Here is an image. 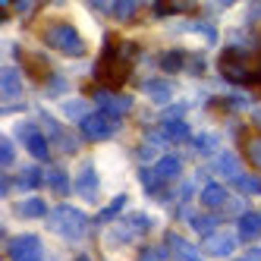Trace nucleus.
<instances>
[{
	"instance_id": "obj_8",
	"label": "nucleus",
	"mask_w": 261,
	"mask_h": 261,
	"mask_svg": "<svg viewBox=\"0 0 261 261\" xmlns=\"http://www.w3.org/2000/svg\"><path fill=\"white\" fill-rule=\"evenodd\" d=\"M19 136H25V148L32 151V158H38V161H47L50 158V148H47V139L38 136L29 123H19V129H16Z\"/></svg>"
},
{
	"instance_id": "obj_33",
	"label": "nucleus",
	"mask_w": 261,
	"mask_h": 261,
	"mask_svg": "<svg viewBox=\"0 0 261 261\" xmlns=\"http://www.w3.org/2000/svg\"><path fill=\"white\" fill-rule=\"evenodd\" d=\"M182 7H176V4H154V13L158 16H170V13H179Z\"/></svg>"
},
{
	"instance_id": "obj_9",
	"label": "nucleus",
	"mask_w": 261,
	"mask_h": 261,
	"mask_svg": "<svg viewBox=\"0 0 261 261\" xmlns=\"http://www.w3.org/2000/svg\"><path fill=\"white\" fill-rule=\"evenodd\" d=\"M76 189H79L82 198H88V201H95V198H98V176H95V164H91V161H85V164L79 167Z\"/></svg>"
},
{
	"instance_id": "obj_23",
	"label": "nucleus",
	"mask_w": 261,
	"mask_h": 261,
	"mask_svg": "<svg viewBox=\"0 0 261 261\" xmlns=\"http://www.w3.org/2000/svg\"><path fill=\"white\" fill-rule=\"evenodd\" d=\"M233 186H236L242 195H261V179L258 176H236Z\"/></svg>"
},
{
	"instance_id": "obj_10",
	"label": "nucleus",
	"mask_w": 261,
	"mask_h": 261,
	"mask_svg": "<svg viewBox=\"0 0 261 261\" xmlns=\"http://www.w3.org/2000/svg\"><path fill=\"white\" fill-rule=\"evenodd\" d=\"M233 246H236V236H233L230 230H217L214 236H208V239H204V252H208V255H214V258L230 255V252H233Z\"/></svg>"
},
{
	"instance_id": "obj_17",
	"label": "nucleus",
	"mask_w": 261,
	"mask_h": 261,
	"mask_svg": "<svg viewBox=\"0 0 261 261\" xmlns=\"http://www.w3.org/2000/svg\"><path fill=\"white\" fill-rule=\"evenodd\" d=\"M16 214H19V217H44L47 214V204L41 198H25V201L16 204Z\"/></svg>"
},
{
	"instance_id": "obj_29",
	"label": "nucleus",
	"mask_w": 261,
	"mask_h": 261,
	"mask_svg": "<svg viewBox=\"0 0 261 261\" xmlns=\"http://www.w3.org/2000/svg\"><path fill=\"white\" fill-rule=\"evenodd\" d=\"M123 204H126V195H117V198H114V204H107V208H104V211L98 214V220H101V223L114 220V217H117V211L123 208Z\"/></svg>"
},
{
	"instance_id": "obj_3",
	"label": "nucleus",
	"mask_w": 261,
	"mask_h": 261,
	"mask_svg": "<svg viewBox=\"0 0 261 261\" xmlns=\"http://www.w3.org/2000/svg\"><path fill=\"white\" fill-rule=\"evenodd\" d=\"M85 227H88V217L79 208H72V204H60V208L50 214V230L66 236V239H79L85 233Z\"/></svg>"
},
{
	"instance_id": "obj_30",
	"label": "nucleus",
	"mask_w": 261,
	"mask_h": 261,
	"mask_svg": "<svg viewBox=\"0 0 261 261\" xmlns=\"http://www.w3.org/2000/svg\"><path fill=\"white\" fill-rule=\"evenodd\" d=\"M246 151H249V161H252V167H258V170H261V139H252Z\"/></svg>"
},
{
	"instance_id": "obj_24",
	"label": "nucleus",
	"mask_w": 261,
	"mask_h": 261,
	"mask_svg": "<svg viewBox=\"0 0 261 261\" xmlns=\"http://www.w3.org/2000/svg\"><path fill=\"white\" fill-rule=\"evenodd\" d=\"M47 182H50V189L57 192V195H66L69 192V176H66V170H50V176H47Z\"/></svg>"
},
{
	"instance_id": "obj_18",
	"label": "nucleus",
	"mask_w": 261,
	"mask_h": 261,
	"mask_svg": "<svg viewBox=\"0 0 261 261\" xmlns=\"http://www.w3.org/2000/svg\"><path fill=\"white\" fill-rule=\"evenodd\" d=\"M261 233V217L258 214H242L239 217V236L242 239H258Z\"/></svg>"
},
{
	"instance_id": "obj_22",
	"label": "nucleus",
	"mask_w": 261,
	"mask_h": 261,
	"mask_svg": "<svg viewBox=\"0 0 261 261\" xmlns=\"http://www.w3.org/2000/svg\"><path fill=\"white\" fill-rule=\"evenodd\" d=\"M170 249L167 246H145L142 252H139V261H170Z\"/></svg>"
},
{
	"instance_id": "obj_4",
	"label": "nucleus",
	"mask_w": 261,
	"mask_h": 261,
	"mask_svg": "<svg viewBox=\"0 0 261 261\" xmlns=\"http://www.w3.org/2000/svg\"><path fill=\"white\" fill-rule=\"evenodd\" d=\"M10 261H44V246L35 233H22L10 239Z\"/></svg>"
},
{
	"instance_id": "obj_36",
	"label": "nucleus",
	"mask_w": 261,
	"mask_h": 261,
	"mask_svg": "<svg viewBox=\"0 0 261 261\" xmlns=\"http://www.w3.org/2000/svg\"><path fill=\"white\" fill-rule=\"evenodd\" d=\"M246 258H249V261H261V249H252V252H249Z\"/></svg>"
},
{
	"instance_id": "obj_37",
	"label": "nucleus",
	"mask_w": 261,
	"mask_h": 261,
	"mask_svg": "<svg viewBox=\"0 0 261 261\" xmlns=\"http://www.w3.org/2000/svg\"><path fill=\"white\" fill-rule=\"evenodd\" d=\"M76 261H88V258H85V255H82V258H76Z\"/></svg>"
},
{
	"instance_id": "obj_1",
	"label": "nucleus",
	"mask_w": 261,
	"mask_h": 261,
	"mask_svg": "<svg viewBox=\"0 0 261 261\" xmlns=\"http://www.w3.org/2000/svg\"><path fill=\"white\" fill-rule=\"evenodd\" d=\"M136 44L133 41H120L117 35H107L104 41V54L95 66V76L107 85V88H120L129 79V60L136 57Z\"/></svg>"
},
{
	"instance_id": "obj_20",
	"label": "nucleus",
	"mask_w": 261,
	"mask_h": 261,
	"mask_svg": "<svg viewBox=\"0 0 261 261\" xmlns=\"http://www.w3.org/2000/svg\"><path fill=\"white\" fill-rule=\"evenodd\" d=\"M214 167L223 173V176H230V179H236V176H242L239 173V161L230 154V151H223V154H217V161H214Z\"/></svg>"
},
{
	"instance_id": "obj_35",
	"label": "nucleus",
	"mask_w": 261,
	"mask_h": 261,
	"mask_svg": "<svg viewBox=\"0 0 261 261\" xmlns=\"http://www.w3.org/2000/svg\"><path fill=\"white\" fill-rule=\"evenodd\" d=\"M252 123H255V126H261V107H255V110H252Z\"/></svg>"
},
{
	"instance_id": "obj_34",
	"label": "nucleus",
	"mask_w": 261,
	"mask_h": 261,
	"mask_svg": "<svg viewBox=\"0 0 261 261\" xmlns=\"http://www.w3.org/2000/svg\"><path fill=\"white\" fill-rule=\"evenodd\" d=\"M13 7L19 13H35V4H25V0H22V4H13Z\"/></svg>"
},
{
	"instance_id": "obj_32",
	"label": "nucleus",
	"mask_w": 261,
	"mask_h": 261,
	"mask_svg": "<svg viewBox=\"0 0 261 261\" xmlns=\"http://www.w3.org/2000/svg\"><path fill=\"white\" fill-rule=\"evenodd\" d=\"M214 145H217V139H214V136H195V148H198L201 154H204V151H211Z\"/></svg>"
},
{
	"instance_id": "obj_19",
	"label": "nucleus",
	"mask_w": 261,
	"mask_h": 261,
	"mask_svg": "<svg viewBox=\"0 0 261 261\" xmlns=\"http://www.w3.org/2000/svg\"><path fill=\"white\" fill-rule=\"evenodd\" d=\"M189 223H192V230H195V233H201L204 239L217 233V217H211V214H195Z\"/></svg>"
},
{
	"instance_id": "obj_15",
	"label": "nucleus",
	"mask_w": 261,
	"mask_h": 261,
	"mask_svg": "<svg viewBox=\"0 0 261 261\" xmlns=\"http://www.w3.org/2000/svg\"><path fill=\"white\" fill-rule=\"evenodd\" d=\"M201 204L204 208H223V204H227V189L217 186V182H208L201 189Z\"/></svg>"
},
{
	"instance_id": "obj_12",
	"label": "nucleus",
	"mask_w": 261,
	"mask_h": 261,
	"mask_svg": "<svg viewBox=\"0 0 261 261\" xmlns=\"http://www.w3.org/2000/svg\"><path fill=\"white\" fill-rule=\"evenodd\" d=\"M151 230V220H148L145 214H133V217H126L123 220V227H120V239H129V236H142V233H148Z\"/></svg>"
},
{
	"instance_id": "obj_25",
	"label": "nucleus",
	"mask_w": 261,
	"mask_h": 261,
	"mask_svg": "<svg viewBox=\"0 0 261 261\" xmlns=\"http://www.w3.org/2000/svg\"><path fill=\"white\" fill-rule=\"evenodd\" d=\"M164 136L173 139V142H182L186 136H189V129H186L182 120H173V123H164Z\"/></svg>"
},
{
	"instance_id": "obj_6",
	"label": "nucleus",
	"mask_w": 261,
	"mask_h": 261,
	"mask_svg": "<svg viewBox=\"0 0 261 261\" xmlns=\"http://www.w3.org/2000/svg\"><path fill=\"white\" fill-rule=\"evenodd\" d=\"M79 129H82V136L85 139H107V136H114L117 129H120V120H110V117H104V114H88L82 123H79Z\"/></svg>"
},
{
	"instance_id": "obj_16",
	"label": "nucleus",
	"mask_w": 261,
	"mask_h": 261,
	"mask_svg": "<svg viewBox=\"0 0 261 261\" xmlns=\"http://www.w3.org/2000/svg\"><path fill=\"white\" fill-rule=\"evenodd\" d=\"M167 242H170V252L176 255V258H182V261H198V255H195V249L189 246V242H186L179 233H170V236H167Z\"/></svg>"
},
{
	"instance_id": "obj_2",
	"label": "nucleus",
	"mask_w": 261,
	"mask_h": 261,
	"mask_svg": "<svg viewBox=\"0 0 261 261\" xmlns=\"http://www.w3.org/2000/svg\"><path fill=\"white\" fill-rule=\"evenodd\" d=\"M44 41L50 47H57L60 54H66V57H82L85 54V41H82V35L72 29L69 22H54L44 29Z\"/></svg>"
},
{
	"instance_id": "obj_5",
	"label": "nucleus",
	"mask_w": 261,
	"mask_h": 261,
	"mask_svg": "<svg viewBox=\"0 0 261 261\" xmlns=\"http://www.w3.org/2000/svg\"><path fill=\"white\" fill-rule=\"evenodd\" d=\"M220 72L230 82H246V85H252V72H249L246 63H242V50L239 47H230V50L220 54Z\"/></svg>"
},
{
	"instance_id": "obj_7",
	"label": "nucleus",
	"mask_w": 261,
	"mask_h": 261,
	"mask_svg": "<svg viewBox=\"0 0 261 261\" xmlns=\"http://www.w3.org/2000/svg\"><path fill=\"white\" fill-rule=\"evenodd\" d=\"M98 107L104 110V117L120 120L129 107H133V98H117L114 91H98Z\"/></svg>"
},
{
	"instance_id": "obj_38",
	"label": "nucleus",
	"mask_w": 261,
	"mask_h": 261,
	"mask_svg": "<svg viewBox=\"0 0 261 261\" xmlns=\"http://www.w3.org/2000/svg\"><path fill=\"white\" fill-rule=\"evenodd\" d=\"M236 261H249V258H236Z\"/></svg>"
},
{
	"instance_id": "obj_13",
	"label": "nucleus",
	"mask_w": 261,
	"mask_h": 261,
	"mask_svg": "<svg viewBox=\"0 0 261 261\" xmlns=\"http://www.w3.org/2000/svg\"><path fill=\"white\" fill-rule=\"evenodd\" d=\"M145 95L151 98L154 104H167V101H170V95H173V85L167 82V79H148L145 82Z\"/></svg>"
},
{
	"instance_id": "obj_28",
	"label": "nucleus",
	"mask_w": 261,
	"mask_h": 261,
	"mask_svg": "<svg viewBox=\"0 0 261 261\" xmlns=\"http://www.w3.org/2000/svg\"><path fill=\"white\" fill-rule=\"evenodd\" d=\"M13 161H16L13 139H4V142H0V164H4V170H7V167H13Z\"/></svg>"
},
{
	"instance_id": "obj_26",
	"label": "nucleus",
	"mask_w": 261,
	"mask_h": 261,
	"mask_svg": "<svg viewBox=\"0 0 261 261\" xmlns=\"http://www.w3.org/2000/svg\"><path fill=\"white\" fill-rule=\"evenodd\" d=\"M136 10H139V7H136V4H129V0H123V4H114V7H110V13H114L120 22H129V19L136 16Z\"/></svg>"
},
{
	"instance_id": "obj_27",
	"label": "nucleus",
	"mask_w": 261,
	"mask_h": 261,
	"mask_svg": "<svg viewBox=\"0 0 261 261\" xmlns=\"http://www.w3.org/2000/svg\"><path fill=\"white\" fill-rule=\"evenodd\" d=\"M41 179H44V176H41L38 167H29V170H22V176H19V186H22V189H35Z\"/></svg>"
},
{
	"instance_id": "obj_21",
	"label": "nucleus",
	"mask_w": 261,
	"mask_h": 261,
	"mask_svg": "<svg viewBox=\"0 0 261 261\" xmlns=\"http://www.w3.org/2000/svg\"><path fill=\"white\" fill-rule=\"evenodd\" d=\"M182 66H186V54L182 50H167L161 57V69H167V72H179Z\"/></svg>"
},
{
	"instance_id": "obj_14",
	"label": "nucleus",
	"mask_w": 261,
	"mask_h": 261,
	"mask_svg": "<svg viewBox=\"0 0 261 261\" xmlns=\"http://www.w3.org/2000/svg\"><path fill=\"white\" fill-rule=\"evenodd\" d=\"M0 85H4V101H13V98L22 95V79H19V72H16L13 66L4 69V79H0Z\"/></svg>"
},
{
	"instance_id": "obj_31",
	"label": "nucleus",
	"mask_w": 261,
	"mask_h": 261,
	"mask_svg": "<svg viewBox=\"0 0 261 261\" xmlns=\"http://www.w3.org/2000/svg\"><path fill=\"white\" fill-rule=\"evenodd\" d=\"M63 114H66V117H72V120H79V123H82V120H85V117H82V101H69V104L63 107Z\"/></svg>"
},
{
	"instance_id": "obj_11",
	"label": "nucleus",
	"mask_w": 261,
	"mask_h": 261,
	"mask_svg": "<svg viewBox=\"0 0 261 261\" xmlns=\"http://www.w3.org/2000/svg\"><path fill=\"white\" fill-rule=\"evenodd\" d=\"M179 170H182L179 154H167V158H161V161L154 164V182H158V189H161L164 182H170ZM154 198H158V195H154Z\"/></svg>"
}]
</instances>
